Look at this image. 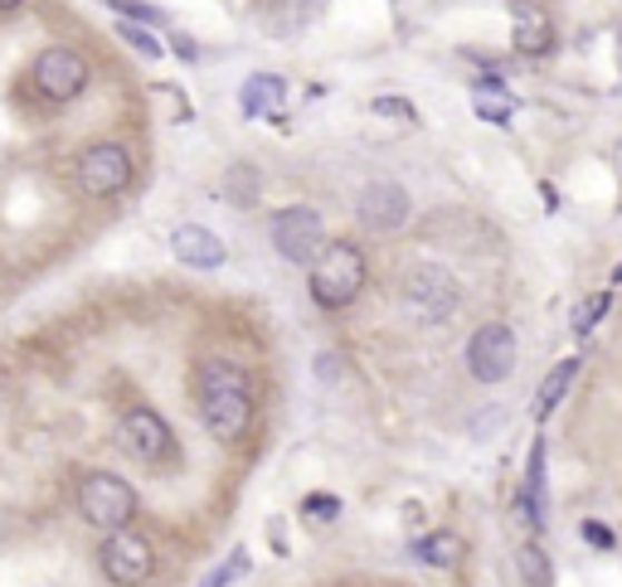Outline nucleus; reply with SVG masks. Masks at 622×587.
Wrapping results in <instances>:
<instances>
[{
    "label": "nucleus",
    "instance_id": "nucleus-26",
    "mask_svg": "<svg viewBox=\"0 0 622 587\" xmlns=\"http://www.w3.org/2000/svg\"><path fill=\"white\" fill-rule=\"evenodd\" d=\"M369 107H375L379 117H399V122H414V107H408L404 98H375Z\"/></svg>",
    "mask_w": 622,
    "mask_h": 587
},
{
    "label": "nucleus",
    "instance_id": "nucleus-11",
    "mask_svg": "<svg viewBox=\"0 0 622 587\" xmlns=\"http://www.w3.org/2000/svg\"><path fill=\"white\" fill-rule=\"evenodd\" d=\"M361 223L365 229H375V233H394V229H404L408 223V213H414V199H408L404 185H394V180H369L365 190H361Z\"/></svg>",
    "mask_w": 622,
    "mask_h": 587
},
{
    "label": "nucleus",
    "instance_id": "nucleus-20",
    "mask_svg": "<svg viewBox=\"0 0 622 587\" xmlns=\"http://www.w3.org/2000/svg\"><path fill=\"white\" fill-rule=\"evenodd\" d=\"M608 311H613V291H593V297H584L574 306V330H579V336H589V330L599 326Z\"/></svg>",
    "mask_w": 622,
    "mask_h": 587
},
{
    "label": "nucleus",
    "instance_id": "nucleus-15",
    "mask_svg": "<svg viewBox=\"0 0 622 587\" xmlns=\"http://www.w3.org/2000/svg\"><path fill=\"white\" fill-rule=\"evenodd\" d=\"M287 83L277 73H254L244 83V92H238V107H244V117H268L277 102H283Z\"/></svg>",
    "mask_w": 622,
    "mask_h": 587
},
{
    "label": "nucleus",
    "instance_id": "nucleus-14",
    "mask_svg": "<svg viewBox=\"0 0 622 587\" xmlns=\"http://www.w3.org/2000/svg\"><path fill=\"white\" fill-rule=\"evenodd\" d=\"M579 365H584V359H560V365H554V369L545 374V384H540V389H535V404H531V418H535V422H545L550 412L564 404L569 384L579 379Z\"/></svg>",
    "mask_w": 622,
    "mask_h": 587
},
{
    "label": "nucleus",
    "instance_id": "nucleus-5",
    "mask_svg": "<svg viewBox=\"0 0 622 587\" xmlns=\"http://www.w3.org/2000/svg\"><path fill=\"white\" fill-rule=\"evenodd\" d=\"M92 83V69H88V59L78 49L69 44H49V49H39L34 53V63H30V88L39 92L45 102H78L88 92Z\"/></svg>",
    "mask_w": 622,
    "mask_h": 587
},
{
    "label": "nucleus",
    "instance_id": "nucleus-4",
    "mask_svg": "<svg viewBox=\"0 0 622 587\" xmlns=\"http://www.w3.org/2000/svg\"><path fill=\"white\" fill-rule=\"evenodd\" d=\"M137 176V160L122 141H92L73 160V185L83 199H117Z\"/></svg>",
    "mask_w": 622,
    "mask_h": 587
},
{
    "label": "nucleus",
    "instance_id": "nucleus-9",
    "mask_svg": "<svg viewBox=\"0 0 622 587\" xmlns=\"http://www.w3.org/2000/svg\"><path fill=\"white\" fill-rule=\"evenodd\" d=\"M268 233H273V248L283 252L287 262H297V267H312L316 252L326 248V223H322V213L307 209V205L277 209L273 223H268Z\"/></svg>",
    "mask_w": 622,
    "mask_h": 587
},
{
    "label": "nucleus",
    "instance_id": "nucleus-8",
    "mask_svg": "<svg viewBox=\"0 0 622 587\" xmlns=\"http://www.w3.org/2000/svg\"><path fill=\"white\" fill-rule=\"evenodd\" d=\"M98 568L112 587H141V583H151V573H156V549L141 529H131V525L112 529L98 549Z\"/></svg>",
    "mask_w": 622,
    "mask_h": 587
},
{
    "label": "nucleus",
    "instance_id": "nucleus-27",
    "mask_svg": "<svg viewBox=\"0 0 622 587\" xmlns=\"http://www.w3.org/2000/svg\"><path fill=\"white\" fill-rule=\"evenodd\" d=\"M579 534H584L589 544H599V549H613V534H608L603 525H593V519H584V525H579Z\"/></svg>",
    "mask_w": 622,
    "mask_h": 587
},
{
    "label": "nucleus",
    "instance_id": "nucleus-29",
    "mask_svg": "<svg viewBox=\"0 0 622 587\" xmlns=\"http://www.w3.org/2000/svg\"><path fill=\"white\" fill-rule=\"evenodd\" d=\"M20 6H24V0H0V16H16Z\"/></svg>",
    "mask_w": 622,
    "mask_h": 587
},
{
    "label": "nucleus",
    "instance_id": "nucleus-28",
    "mask_svg": "<svg viewBox=\"0 0 622 587\" xmlns=\"http://www.w3.org/2000/svg\"><path fill=\"white\" fill-rule=\"evenodd\" d=\"M176 53H180V59H200V49H195V39H185V34H176Z\"/></svg>",
    "mask_w": 622,
    "mask_h": 587
},
{
    "label": "nucleus",
    "instance_id": "nucleus-13",
    "mask_svg": "<svg viewBox=\"0 0 622 587\" xmlns=\"http://www.w3.org/2000/svg\"><path fill=\"white\" fill-rule=\"evenodd\" d=\"M545 461H550V451H545V437L531 447V461H525V490H521V515H525V525H545Z\"/></svg>",
    "mask_w": 622,
    "mask_h": 587
},
{
    "label": "nucleus",
    "instance_id": "nucleus-18",
    "mask_svg": "<svg viewBox=\"0 0 622 587\" xmlns=\"http://www.w3.org/2000/svg\"><path fill=\"white\" fill-rule=\"evenodd\" d=\"M554 44V30L545 16H535L531 6H521V24H515V49L521 53H550Z\"/></svg>",
    "mask_w": 622,
    "mask_h": 587
},
{
    "label": "nucleus",
    "instance_id": "nucleus-2",
    "mask_svg": "<svg viewBox=\"0 0 622 587\" xmlns=\"http://www.w3.org/2000/svg\"><path fill=\"white\" fill-rule=\"evenodd\" d=\"M365 252L355 243H326L316 252L312 262V301L322 306V311H346V306L365 291Z\"/></svg>",
    "mask_w": 622,
    "mask_h": 587
},
{
    "label": "nucleus",
    "instance_id": "nucleus-16",
    "mask_svg": "<svg viewBox=\"0 0 622 587\" xmlns=\"http://www.w3.org/2000/svg\"><path fill=\"white\" fill-rule=\"evenodd\" d=\"M462 554H467V549H462V539L453 529H438V534H428V539L414 544V558H418V564H428V568H453Z\"/></svg>",
    "mask_w": 622,
    "mask_h": 587
},
{
    "label": "nucleus",
    "instance_id": "nucleus-3",
    "mask_svg": "<svg viewBox=\"0 0 622 587\" xmlns=\"http://www.w3.org/2000/svg\"><path fill=\"white\" fill-rule=\"evenodd\" d=\"M73 505H78V515H83V525L102 529V534L127 529L131 519H137V490H131V480L117 471H88L73 490Z\"/></svg>",
    "mask_w": 622,
    "mask_h": 587
},
{
    "label": "nucleus",
    "instance_id": "nucleus-1",
    "mask_svg": "<svg viewBox=\"0 0 622 587\" xmlns=\"http://www.w3.org/2000/svg\"><path fill=\"white\" fill-rule=\"evenodd\" d=\"M195 398H200V422L215 442L234 447L248 437L258 412V384L248 365H238L229 355H209L195 369Z\"/></svg>",
    "mask_w": 622,
    "mask_h": 587
},
{
    "label": "nucleus",
    "instance_id": "nucleus-24",
    "mask_svg": "<svg viewBox=\"0 0 622 587\" xmlns=\"http://www.w3.org/2000/svg\"><path fill=\"white\" fill-rule=\"evenodd\" d=\"M229 195L238 199V205H254V195H258V176L248 166H234V176H229Z\"/></svg>",
    "mask_w": 622,
    "mask_h": 587
},
{
    "label": "nucleus",
    "instance_id": "nucleus-21",
    "mask_svg": "<svg viewBox=\"0 0 622 587\" xmlns=\"http://www.w3.org/2000/svg\"><path fill=\"white\" fill-rule=\"evenodd\" d=\"M515 568H521V578L531 587H550V558L535 549V544H521L515 549Z\"/></svg>",
    "mask_w": 622,
    "mask_h": 587
},
{
    "label": "nucleus",
    "instance_id": "nucleus-19",
    "mask_svg": "<svg viewBox=\"0 0 622 587\" xmlns=\"http://www.w3.org/2000/svg\"><path fill=\"white\" fill-rule=\"evenodd\" d=\"M248 568H254L248 549H234L215 573H205V583H200V587H234V583H244V578H248Z\"/></svg>",
    "mask_w": 622,
    "mask_h": 587
},
{
    "label": "nucleus",
    "instance_id": "nucleus-17",
    "mask_svg": "<svg viewBox=\"0 0 622 587\" xmlns=\"http://www.w3.org/2000/svg\"><path fill=\"white\" fill-rule=\"evenodd\" d=\"M511 112H515V98H511V92L501 88L496 78H482V83H476V117H486V122L506 127Z\"/></svg>",
    "mask_w": 622,
    "mask_h": 587
},
{
    "label": "nucleus",
    "instance_id": "nucleus-30",
    "mask_svg": "<svg viewBox=\"0 0 622 587\" xmlns=\"http://www.w3.org/2000/svg\"><path fill=\"white\" fill-rule=\"evenodd\" d=\"M608 282H613V287H622V262L613 267V277H608Z\"/></svg>",
    "mask_w": 622,
    "mask_h": 587
},
{
    "label": "nucleus",
    "instance_id": "nucleus-12",
    "mask_svg": "<svg viewBox=\"0 0 622 587\" xmlns=\"http://www.w3.org/2000/svg\"><path fill=\"white\" fill-rule=\"evenodd\" d=\"M170 252H176V262L195 267V272H215L229 258V248H224V238L215 229H205V223H180L176 233H170Z\"/></svg>",
    "mask_w": 622,
    "mask_h": 587
},
{
    "label": "nucleus",
    "instance_id": "nucleus-23",
    "mask_svg": "<svg viewBox=\"0 0 622 587\" xmlns=\"http://www.w3.org/2000/svg\"><path fill=\"white\" fill-rule=\"evenodd\" d=\"M108 6L131 24H166V10L151 6V0H108Z\"/></svg>",
    "mask_w": 622,
    "mask_h": 587
},
{
    "label": "nucleus",
    "instance_id": "nucleus-31",
    "mask_svg": "<svg viewBox=\"0 0 622 587\" xmlns=\"http://www.w3.org/2000/svg\"><path fill=\"white\" fill-rule=\"evenodd\" d=\"M618 69H622V30H618Z\"/></svg>",
    "mask_w": 622,
    "mask_h": 587
},
{
    "label": "nucleus",
    "instance_id": "nucleus-10",
    "mask_svg": "<svg viewBox=\"0 0 622 587\" xmlns=\"http://www.w3.org/2000/svg\"><path fill=\"white\" fill-rule=\"evenodd\" d=\"M515 355H521L515 330L506 326V320H486L467 345V369H472L476 384H506L515 374Z\"/></svg>",
    "mask_w": 622,
    "mask_h": 587
},
{
    "label": "nucleus",
    "instance_id": "nucleus-25",
    "mask_svg": "<svg viewBox=\"0 0 622 587\" xmlns=\"http://www.w3.org/2000/svg\"><path fill=\"white\" fill-rule=\"evenodd\" d=\"M302 515L336 519V515H340V500H336V496H307V500H302Z\"/></svg>",
    "mask_w": 622,
    "mask_h": 587
},
{
    "label": "nucleus",
    "instance_id": "nucleus-6",
    "mask_svg": "<svg viewBox=\"0 0 622 587\" xmlns=\"http://www.w3.org/2000/svg\"><path fill=\"white\" fill-rule=\"evenodd\" d=\"M117 447H122L137 466H170L180 457L170 422L156 408H147V404L127 408L122 418H117Z\"/></svg>",
    "mask_w": 622,
    "mask_h": 587
},
{
    "label": "nucleus",
    "instance_id": "nucleus-7",
    "mask_svg": "<svg viewBox=\"0 0 622 587\" xmlns=\"http://www.w3.org/2000/svg\"><path fill=\"white\" fill-rule=\"evenodd\" d=\"M457 301H462L457 277L438 262H418L414 272L404 277V306H408L414 320H423V326H443V320H453Z\"/></svg>",
    "mask_w": 622,
    "mask_h": 587
},
{
    "label": "nucleus",
    "instance_id": "nucleus-22",
    "mask_svg": "<svg viewBox=\"0 0 622 587\" xmlns=\"http://www.w3.org/2000/svg\"><path fill=\"white\" fill-rule=\"evenodd\" d=\"M117 34H122L127 44H131V49L141 53V59H161V53H166V49H161V39H156V34L147 30V24H131V20H117Z\"/></svg>",
    "mask_w": 622,
    "mask_h": 587
}]
</instances>
